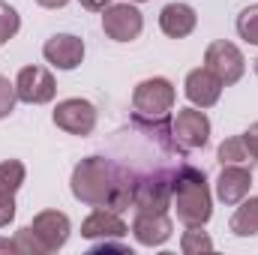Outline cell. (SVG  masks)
I'll list each match as a JSON object with an SVG mask.
<instances>
[{"instance_id": "obj_1", "label": "cell", "mask_w": 258, "mask_h": 255, "mask_svg": "<svg viewBox=\"0 0 258 255\" xmlns=\"http://www.w3.org/2000/svg\"><path fill=\"white\" fill-rule=\"evenodd\" d=\"M72 195L90 207H108L120 213L132 204V183L105 156H87L72 171Z\"/></svg>"}, {"instance_id": "obj_2", "label": "cell", "mask_w": 258, "mask_h": 255, "mask_svg": "<svg viewBox=\"0 0 258 255\" xmlns=\"http://www.w3.org/2000/svg\"><path fill=\"white\" fill-rule=\"evenodd\" d=\"M171 204L177 210V219L186 228L204 225L213 213V201H210L204 171H198L195 165H180L177 171H171Z\"/></svg>"}, {"instance_id": "obj_3", "label": "cell", "mask_w": 258, "mask_h": 255, "mask_svg": "<svg viewBox=\"0 0 258 255\" xmlns=\"http://www.w3.org/2000/svg\"><path fill=\"white\" fill-rule=\"evenodd\" d=\"M174 105V87L168 78H144L132 93L135 123H165Z\"/></svg>"}, {"instance_id": "obj_4", "label": "cell", "mask_w": 258, "mask_h": 255, "mask_svg": "<svg viewBox=\"0 0 258 255\" xmlns=\"http://www.w3.org/2000/svg\"><path fill=\"white\" fill-rule=\"evenodd\" d=\"M132 204L147 213H165L171 207V174H147L132 183Z\"/></svg>"}, {"instance_id": "obj_5", "label": "cell", "mask_w": 258, "mask_h": 255, "mask_svg": "<svg viewBox=\"0 0 258 255\" xmlns=\"http://www.w3.org/2000/svg\"><path fill=\"white\" fill-rule=\"evenodd\" d=\"M204 63H207V69H210L222 84H237V81L243 78V69H246V60H243L240 48H237L234 42H225V39L207 45Z\"/></svg>"}, {"instance_id": "obj_6", "label": "cell", "mask_w": 258, "mask_h": 255, "mask_svg": "<svg viewBox=\"0 0 258 255\" xmlns=\"http://www.w3.org/2000/svg\"><path fill=\"white\" fill-rule=\"evenodd\" d=\"M171 138L183 150H198L210 141V120L198 108H180L171 120Z\"/></svg>"}, {"instance_id": "obj_7", "label": "cell", "mask_w": 258, "mask_h": 255, "mask_svg": "<svg viewBox=\"0 0 258 255\" xmlns=\"http://www.w3.org/2000/svg\"><path fill=\"white\" fill-rule=\"evenodd\" d=\"M15 93L21 102H30V105H45L54 99L57 93V84H54V75L42 66H24L15 78Z\"/></svg>"}, {"instance_id": "obj_8", "label": "cell", "mask_w": 258, "mask_h": 255, "mask_svg": "<svg viewBox=\"0 0 258 255\" xmlns=\"http://www.w3.org/2000/svg\"><path fill=\"white\" fill-rule=\"evenodd\" d=\"M141 27H144V18H141V12H138L132 3H114V6H105L102 30H105L114 42H132V39H138Z\"/></svg>"}, {"instance_id": "obj_9", "label": "cell", "mask_w": 258, "mask_h": 255, "mask_svg": "<svg viewBox=\"0 0 258 255\" xmlns=\"http://www.w3.org/2000/svg\"><path fill=\"white\" fill-rule=\"evenodd\" d=\"M54 123L69 135H90L96 126V108L87 99H63L54 108Z\"/></svg>"}, {"instance_id": "obj_10", "label": "cell", "mask_w": 258, "mask_h": 255, "mask_svg": "<svg viewBox=\"0 0 258 255\" xmlns=\"http://www.w3.org/2000/svg\"><path fill=\"white\" fill-rule=\"evenodd\" d=\"M30 228L39 234V240L45 243V249H48V252L63 249L66 240H69V231H72L69 216L60 213V210H42V213H36V216H33V222H30Z\"/></svg>"}, {"instance_id": "obj_11", "label": "cell", "mask_w": 258, "mask_h": 255, "mask_svg": "<svg viewBox=\"0 0 258 255\" xmlns=\"http://www.w3.org/2000/svg\"><path fill=\"white\" fill-rule=\"evenodd\" d=\"M126 222L120 219L117 210H108V207H96L84 222H81V237L87 240H120L126 234Z\"/></svg>"}, {"instance_id": "obj_12", "label": "cell", "mask_w": 258, "mask_h": 255, "mask_svg": "<svg viewBox=\"0 0 258 255\" xmlns=\"http://www.w3.org/2000/svg\"><path fill=\"white\" fill-rule=\"evenodd\" d=\"M42 54L57 69H75L84 60V42L78 36H72V33H57L42 45Z\"/></svg>"}, {"instance_id": "obj_13", "label": "cell", "mask_w": 258, "mask_h": 255, "mask_svg": "<svg viewBox=\"0 0 258 255\" xmlns=\"http://www.w3.org/2000/svg\"><path fill=\"white\" fill-rule=\"evenodd\" d=\"M132 234L141 246H162L171 237V219H168V213L138 210V216L132 222Z\"/></svg>"}, {"instance_id": "obj_14", "label": "cell", "mask_w": 258, "mask_h": 255, "mask_svg": "<svg viewBox=\"0 0 258 255\" xmlns=\"http://www.w3.org/2000/svg\"><path fill=\"white\" fill-rule=\"evenodd\" d=\"M219 96H222V81L204 66V69H192L189 75H186V99L198 105V108H210V105H216L219 102Z\"/></svg>"}, {"instance_id": "obj_15", "label": "cell", "mask_w": 258, "mask_h": 255, "mask_svg": "<svg viewBox=\"0 0 258 255\" xmlns=\"http://www.w3.org/2000/svg\"><path fill=\"white\" fill-rule=\"evenodd\" d=\"M252 186V174L243 165H222V174L216 180V195L225 204H240Z\"/></svg>"}, {"instance_id": "obj_16", "label": "cell", "mask_w": 258, "mask_h": 255, "mask_svg": "<svg viewBox=\"0 0 258 255\" xmlns=\"http://www.w3.org/2000/svg\"><path fill=\"white\" fill-rule=\"evenodd\" d=\"M195 24H198V15H195L192 6H186V3H168V6L159 12V27H162V33L171 36V39L189 36L195 30Z\"/></svg>"}, {"instance_id": "obj_17", "label": "cell", "mask_w": 258, "mask_h": 255, "mask_svg": "<svg viewBox=\"0 0 258 255\" xmlns=\"http://www.w3.org/2000/svg\"><path fill=\"white\" fill-rule=\"evenodd\" d=\"M231 231H234L237 237H252V234H258V198L243 201V204L234 210V216H231Z\"/></svg>"}, {"instance_id": "obj_18", "label": "cell", "mask_w": 258, "mask_h": 255, "mask_svg": "<svg viewBox=\"0 0 258 255\" xmlns=\"http://www.w3.org/2000/svg\"><path fill=\"white\" fill-rule=\"evenodd\" d=\"M219 162L222 165H246V162H252L243 138H225L219 144Z\"/></svg>"}, {"instance_id": "obj_19", "label": "cell", "mask_w": 258, "mask_h": 255, "mask_svg": "<svg viewBox=\"0 0 258 255\" xmlns=\"http://www.w3.org/2000/svg\"><path fill=\"white\" fill-rule=\"evenodd\" d=\"M24 162H18V159H6V162H0V192H15L21 189V183H24Z\"/></svg>"}, {"instance_id": "obj_20", "label": "cell", "mask_w": 258, "mask_h": 255, "mask_svg": "<svg viewBox=\"0 0 258 255\" xmlns=\"http://www.w3.org/2000/svg\"><path fill=\"white\" fill-rule=\"evenodd\" d=\"M12 252H21V255H48V249H45V243L39 240V234L27 225V228L15 231V237H12Z\"/></svg>"}, {"instance_id": "obj_21", "label": "cell", "mask_w": 258, "mask_h": 255, "mask_svg": "<svg viewBox=\"0 0 258 255\" xmlns=\"http://www.w3.org/2000/svg\"><path fill=\"white\" fill-rule=\"evenodd\" d=\"M180 249L186 255H195V252H210L213 249V240L201 231V225H189V231L183 234V240H180Z\"/></svg>"}, {"instance_id": "obj_22", "label": "cell", "mask_w": 258, "mask_h": 255, "mask_svg": "<svg viewBox=\"0 0 258 255\" xmlns=\"http://www.w3.org/2000/svg\"><path fill=\"white\" fill-rule=\"evenodd\" d=\"M237 33L240 39H246L249 45H258V6H246L237 15Z\"/></svg>"}, {"instance_id": "obj_23", "label": "cell", "mask_w": 258, "mask_h": 255, "mask_svg": "<svg viewBox=\"0 0 258 255\" xmlns=\"http://www.w3.org/2000/svg\"><path fill=\"white\" fill-rule=\"evenodd\" d=\"M18 27H21L18 12H15L6 0H0V45H6V42L18 33Z\"/></svg>"}, {"instance_id": "obj_24", "label": "cell", "mask_w": 258, "mask_h": 255, "mask_svg": "<svg viewBox=\"0 0 258 255\" xmlns=\"http://www.w3.org/2000/svg\"><path fill=\"white\" fill-rule=\"evenodd\" d=\"M15 99H18L15 84H9V78L0 75V117H6V114L15 108Z\"/></svg>"}, {"instance_id": "obj_25", "label": "cell", "mask_w": 258, "mask_h": 255, "mask_svg": "<svg viewBox=\"0 0 258 255\" xmlns=\"http://www.w3.org/2000/svg\"><path fill=\"white\" fill-rule=\"evenodd\" d=\"M15 219V198L12 192H0V228Z\"/></svg>"}, {"instance_id": "obj_26", "label": "cell", "mask_w": 258, "mask_h": 255, "mask_svg": "<svg viewBox=\"0 0 258 255\" xmlns=\"http://www.w3.org/2000/svg\"><path fill=\"white\" fill-rule=\"evenodd\" d=\"M240 138H243V144H246L249 156H252V159H258V123H252V126L246 129Z\"/></svg>"}, {"instance_id": "obj_27", "label": "cell", "mask_w": 258, "mask_h": 255, "mask_svg": "<svg viewBox=\"0 0 258 255\" xmlns=\"http://www.w3.org/2000/svg\"><path fill=\"white\" fill-rule=\"evenodd\" d=\"M93 252H129V246L114 243V240H99V243L93 246Z\"/></svg>"}, {"instance_id": "obj_28", "label": "cell", "mask_w": 258, "mask_h": 255, "mask_svg": "<svg viewBox=\"0 0 258 255\" xmlns=\"http://www.w3.org/2000/svg\"><path fill=\"white\" fill-rule=\"evenodd\" d=\"M81 6H84V9H93V12H99V9L111 6V0H81Z\"/></svg>"}, {"instance_id": "obj_29", "label": "cell", "mask_w": 258, "mask_h": 255, "mask_svg": "<svg viewBox=\"0 0 258 255\" xmlns=\"http://www.w3.org/2000/svg\"><path fill=\"white\" fill-rule=\"evenodd\" d=\"M39 6H45V9H60V6H66L69 0H36Z\"/></svg>"}, {"instance_id": "obj_30", "label": "cell", "mask_w": 258, "mask_h": 255, "mask_svg": "<svg viewBox=\"0 0 258 255\" xmlns=\"http://www.w3.org/2000/svg\"><path fill=\"white\" fill-rule=\"evenodd\" d=\"M0 252H12V240H0Z\"/></svg>"}, {"instance_id": "obj_31", "label": "cell", "mask_w": 258, "mask_h": 255, "mask_svg": "<svg viewBox=\"0 0 258 255\" xmlns=\"http://www.w3.org/2000/svg\"><path fill=\"white\" fill-rule=\"evenodd\" d=\"M255 75H258V57H255Z\"/></svg>"}, {"instance_id": "obj_32", "label": "cell", "mask_w": 258, "mask_h": 255, "mask_svg": "<svg viewBox=\"0 0 258 255\" xmlns=\"http://www.w3.org/2000/svg\"><path fill=\"white\" fill-rule=\"evenodd\" d=\"M132 3H144V0H132Z\"/></svg>"}]
</instances>
